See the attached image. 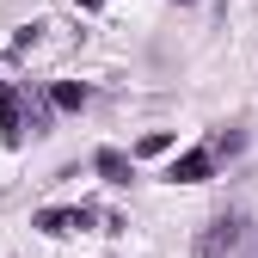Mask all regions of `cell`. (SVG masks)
I'll list each match as a JSON object with an SVG mask.
<instances>
[{"mask_svg": "<svg viewBox=\"0 0 258 258\" xmlns=\"http://www.w3.org/2000/svg\"><path fill=\"white\" fill-rule=\"evenodd\" d=\"M0 142L7 148L25 142V105H19V86H7V80H0Z\"/></svg>", "mask_w": 258, "mask_h": 258, "instance_id": "3", "label": "cell"}, {"mask_svg": "<svg viewBox=\"0 0 258 258\" xmlns=\"http://www.w3.org/2000/svg\"><path fill=\"white\" fill-rule=\"evenodd\" d=\"M166 178L172 184H203V178H215V154L209 148H184L172 166H166Z\"/></svg>", "mask_w": 258, "mask_h": 258, "instance_id": "2", "label": "cell"}, {"mask_svg": "<svg viewBox=\"0 0 258 258\" xmlns=\"http://www.w3.org/2000/svg\"><path fill=\"white\" fill-rule=\"evenodd\" d=\"M178 7H197V0H178Z\"/></svg>", "mask_w": 258, "mask_h": 258, "instance_id": "9", "label": "cell"}, {"mask_svg": "<svg viewBox=\"0 0 258 258\" xmlns=\"http://www.w3.org/2000/svg\"><path fill=\"white\" fill-rule=\"evenodd\" d=\"M74 7H86V13H99V7H105V0H74Z\"/></svg>", "mask_w": 258, "mask_h": 258, "instance_id": "8", "label": "cell"}, {"mask_svg": "<svg viewBox=\"0 0 258 258\" xmlns=\"http://www.w3.org/2000/svg\"><path fill=\"white\" fill-rule=\"evenodd\" d=\"M92 166H99L105 184H129V178H136V154H123V148H99V154H92Z\"/></svg>", "mask_w": 258, "mask_h": 258, "instance_id": "5", "label": "cell"}, {"mask_svg": "<svg viewBox=\"0 0 258 258\" xmlns=\"http://www.w3.org/2000/svg\"><path fill=\"white\" fill-rule=\"evenodd\" d=\"M240 228H246L240 215H215L209 228L197 234V246H190V258H228V252L240 246Z\"/></svg>", "mask_w": 258, "mask_h": 258, "instance_id": "1", "label": "cell"}, {"mask_svg": "<svg viewBox=\"0 0 258 258\" xmlns=\"http://www.w3.org/2000/svg\"><path fill=\"white\" fill-rule=\"evenodd\" d=\"M49 105H55V111H80V105H86V86H80V80H61V86L49 92Z\"/></svg>", "mask_w": 258, "mask_h": 258, "instance_id": "6", "label": "cell"}, {"mask_svg": "<svg viewBox=\"0 0 258 258\" xmlns=\"http://www.w3.org/2000/svg\"><path fill=\"white\" fill-rule=\"evenodd\" d=\"M37 228L55 234V240H61V234H80V228H92V209H86V203H80V209H37Z\"/></svg>", "mask_w": 258, "mask_h": 258, "instance_id": "4", "label": "cell"}, {"mask_svg": "<svg viewBox=\"0 0 258 258\" xmlns=\"http://www.w3.org/2000/svg\"><path fill=\"white\" fill-rule=\"evenodd\" d=\"M166 148H172L166 129H154V136H142V142H136V154H166Z\"/></svg>", "mask_w": 258, "mask_h": 258, "instance_id": "7", "label": "cell"}]
</instances>
